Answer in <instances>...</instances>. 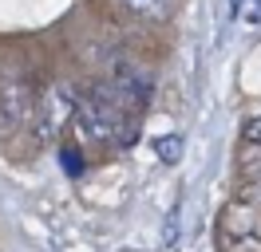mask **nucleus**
I'll use <instances>...</instances> for the list:
<instances>
[{
	"label": "nucleus",
	"mask_w": 261,
	"mask_h": 252,
	"mask_svg": "<svg viewBox=\"0 0 261 252\" xmlns=\"http://www.w3.org/2000/svg\"><path fill=\"white\" fill-rule=\"evenodd\" d=\"M245 138H253V142H261V118H253V122L245 126Z\"/></svg>",
	"instance_id": "nucleus-5"
},
{
	"label": "nucleus",
	"mask_w": 261,
	"mask_h": 252,
	"mask_svg": "<svg viewBox=\"0 0 261 252\" xmlns=\"http://www.w3.org/2000/svg\"><path fill=\"white\" fill-rule=\"evenodd\" d=\"M159 154H163V162H178L182 142H178V138H163V142H159Z\"/></svg>",
	"instance_id": "nucleus-3"
},
{
	"label": "nucleus",
	"mask_w": 261,
	"mask_h": 252,
	"mask_svg": "<svg viewBox=\"0 0 261 252\" xmlns=\"http://www.w3.org/2000/svg\"><path fill=\"white\" fill-rule=\"evenodd\" d=\"M32 110H36V99H32L28 83H4V91H0V118L4 122L28 126L32 122Z\"/></svg>",
	"instance_id": "nucleus-1"
},
{
	"label": "nucleus",
	"mask_w": 261,
	"mask_h": 252,
	"mask_svg": "<svg viewBox=\"0 0 261 252\" xmlns=\"http://www.w3.org/2000/svg\"><path fill=\"white\" fill-rule=\"evenodd\" d=\"M238 16L257 24V20H261V0H242V12H238Z\"/></svg>",
	"instance_id": "nucleus-4"
},
{
	"label": "nucleus",
	"mask_w": 261,
	"mask_h": 252,
	"mask_svg": "<svg viewBox=\"0 0 261 252\" xmlns=\"http://www.w3.org/2000/svg\"><path fill=\"white\" fill-rule=\"evenodd\" d=\"M123 8L135 16H143V20H163L170 12V0H123Z\"/></svg>",
	"instance_id": "nucleus-2"
}]
</instances>
